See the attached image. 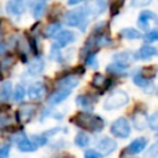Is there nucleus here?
I'll return each mask as SVG.
<instances>
[{
  "label": "nucleus",
  "mask_w": 158,
  "mask_h": 158,
  "mask_svg": "<svg viewBox=\"0 0 158 158\" xmlns=\"http://www.w3.org/2000/svg\"><path fill=\"white\" fill-rule=\"evenodd\" d=\"M74 125L81 127L83 130L90 131V132H99L104 128V120L98 116L94 115L91 112H78L74 117H72L70 120Z\"/></svg>",
  "instance_id": "1"
},
{
  "label": "nucleus",
  "mask_w": 158,
  "mask_h": 158,
  "mask_svg": "<svg viewBox=\"0 0 158 158\" xmlns=\"http://www.w3.org/2000/svg\"><path fill=\"white\" fill-rule=\"evenodd\" d=\"M88 21V12L85 6L75 7L70 11H68L64 15V22L68 26H78L83 31L85 30V25Z\"/></svg>",
  "instance_id": "2"
},
{
  "label": "nucleus",
  "mask_w": 158,
  "mask_h": 158,
  "mask_svg": "<svg viewBox=\"0 0 158 158\" xmlns=\"http://www.w3.org/2000/svg\"><path fill=\"white\" fill-rule=\"evenodd\" d=\"M128 100H130V98H128V94L126 91H123V90H115L105 100L104 109L110 111V110H115V109L122 107V106H125L128 102Z\"/></svg>",
  "instance_id": "3"
},
{
  "label": "nucleus",
  "mask_w": 158,
  "mask_h": 158,
  "mask_svg": "<svg viewBox=\"0 0 158 158\" xmlns=\"http://www.w3.org/2000/svg\"><path fill=\"white\" fill-rule=\"evenodd\" d=\"M110 132H111L115 137H118V138H127V137L130 136V132H131V127H130L128 121H127L125 117H118V118L115 120L114 123L111 125Z\"/></svg>",
  "instance_id": "4"
},
{
  "label": "nucleus",
  "mask_w": 158,
  "mask_h": 158,
  "mask_svg": "<svg viewBox=\"0 0 158 158\" xmlns=\"http://www.w3.org/2000/svg\"><path fill=\"white\" fill-rule=\"evenodd\" d=\"M116 147H117V144H116V142H115L112 138H110V137H104V138H101V139L98 142V144H96V151H98L101 156H107V154H111V153L116 149Z\"/></svg>",
  "instance_id": "5"
},
{
  "label": "nucleus",
  "mask_w": 158,
  "mask_h": 158,
  "mask_svg": "<svg viewBox=\"0 0 158 158\" xmlns=\"http://www.w3.org/2000/svg\"><path fill=\"white\" fill-rule=\"evenodd\" d=\"M26 10V2L23 0H10L6 4V12L11 16L20 17Z\"/></svg>",
  "instance_id": "6"
},
{
  "label": "nucleus",
  "mask_w": 158,
  "mask_h": 158,
  "mask_svg": "<svg viewBox=\"0 0 158 158\" xmlns=\"http://www.w3.org/2000/svg\"><path fill=\"white\" fill-rule=\"evenodd\" d=\"M14 139L17 143V148L22 152H35L37 149V146L31 139H28L23 133H19L14 137Z\"/></svg>",
  "instance_id": "7"
},
{
  "label": "nucleus",
  "mask_w": 158,
  "mask_h": 158,
  "mask_svg": "<svg viewBox=\"0 0 158 158\" xmlns=\"http://www.w3.org/2000/svg\"><path fill=\"white\" fill-rule=\"evenodd\" d=\"M74 40H75V33H74L73 31H69V30L59 31V32L56 35V44H57L59 48L68 46V44L72 43Z\"/></svg>",
  "instance_id": "8"
},
{
  "label": "nucleus",
  "mask_w": 158,
  "mask_h": 158,
  "mask_svg": "<svg viewBox=\"0 0 158 158\" xmlns=\"http://www.w3.org/2000/svg\"><path fill=\"white\" fill-rule=\"evenodd\" d=\"M46 93V86L41 81H36L33 84H31L27 89V95L31 100H37L41 99Z\"/></svg>",
  "instance_id": "9"
},
{
  "label": "nucleus",
  "mask_w": 158,
  "mask_h": 158,
  "mask_svg": "<svg viewBox=\"0 0 158 158\" xmlns=\"http://www.w3.org/2000/svg\"><path fill=\"white\" fill-rule=\"evenodd\" d=\"M147 146V139L144 137H138L136 139H133L125 149V153L127 154H137L139 152H142Z\"/></svg>",
  "instance_id": "10"
},
{
  "label": "nucleus",
  "mask_w": 158,
  "mask_h": 158,
  "mask_svg": "<svg viewBox=\"0 0 158 158\" xmlns=\"http://www.w3.org/2000/svg\"><path fill=\"white\" fill-rule=\"evenodd\" d=\"M157 56V49L156 47L151 46V44H144L142 46L135 54V58L137 59H143V60H147V59H151L152 57H156Z\"/></svg>",
  "instance_id": "11"
},
{
  "label": "nucleus",
  "mask_w": 158,
  "mask_h": 158,
  "mask_svg": "<svg viewBox=\"0 0 158 158\" xmlns=\"http://www.w3.org/2000/svg\"><path fill=\"white\" fill-rule=\"evenodd\" d=\"M35 111H36V107H35L33 105H28V104H27V105L21 106V109H20L19 112H17L19 122H21V123H26V122H28V121L32 118Z\"/></svg>",
  "instance_id": "12"
},
{
  "label": "nucleus",
  "mask_w": 158,
  "mask_h": 158,
  "mask_svg": "<svg viewBox=\"0 0 158 158\" xmlns=\"http://www.w3.org/2000/svg\"><path fill=\"white\" fill-rule=\"evenodd\" d=\"M156 20V14L152 12V11H148V10H144L139 14L138 19H137V23L139 26V28L142 30H147L149 27V23L151 21H154Z\"/></svg>",
  "instance_id": "13"
},
{
  "label": "nucleus",
  "mask_w": 158,
  "mask_h": 158,
  "mask_svg": "<svg viewBox=\"0 0 158 158\" xmlns=\"http://www.w3.org/2000/svg\"><path fill=\"white\" fill-rule=\"evenodd\" d=\"M70 91L69 89H64V88H59L58 90H56L53 94H51V96L48 98V102L51 105H56V104H59L62 101H64L69 95H70Z\"/></svg>",
  "instance_id": "14"
},
{
  "label": "nucleus",
  "mask_w": 158,
  "mask_h": 158,
  "mask_svg": "<svg viewBox=\"0 0 158 158\" xmlns=\"http://www.w3.org/2000/svg\"><path fill=\"white\" fill-rule=\"evenodd\" d=\"M147 114L143 111V110H138L137 112L133 114L132 116V121H133V125L137 130H144L147 127Z\"/></svg>",
  "instance_id": "15"
},
{
  "label": "nucleus",
  "mask_w": 158,
  "mask_h": 158,
  "mask_svg": "<svg viewBox=\"0 0 158 158\" xmlns=\"http://www.w3.org/2000/svg\"><path fill=\"white\" fill-rule=\"evenodd\" d=\"M57 84H58L59 88H64V89L72 90V89H74L79 84V78L74 77V75H65L64 78L59 79Z\"/></svg>",
  "instance_id": "16"
},
{
  "label": "nucleus",
  "mask_w": 158,
  "mask_h": 158,
  "mask_svg": "<svg viewBox=\"0 0 158 158\" xmlns=\"http://www.w3.org/2000/svg\"><path fill=\"white\" fill-rule=\"evenodd\" d=\"M43 69H44V63H43V60H42L41 58H36V59H33V60L28 64V67H27V73H28V75L36 77V75H38L40 73H42Z\"/></svg>",
  "instance_id": "17"
},
{
  "label": "nucleus",
  "mask_w": 158,
  "mask_h": 158,
  "mask_svg": "<svg viewBox=\"0 0 158 158\" xmlns=\"http://www.w3.org/2000/svg\"><path fill=\"white\" fill-rule=\"evenodd\" d=\"M11 95H12V83L10 80H6L0 85V100L9 101Z\"/></svg>",
  "instance_id": "18"
},
{
  "label": "nucleus",
  "mask_w": 158,
  "mask_h": 158,
  "mask_svg": "<svg viewBox=\"0 0 158 158\" xmlns=\"http://www.w3.org/2000/svg\"><path fill=\"white\" fill-rule=\"evenodd\" d=\"M47 7V1L46 0H35L32 2V14L35 19H40Z\"/></svg>",
  "instance_id": "19"
},
{
  "label": "nucleus",
  "mask_w": 158,
  "mask_h": 158,
  "mask_svg": "<svg viewBox=\"0 0 158 158\" xmlns=\"http://www.w3.org/2000/svg\"><path fill=\"white\" fill-rule=\"evenodd\" d=\"M132 58L133 57H132V54L130 52H121V53H117V54L114 56L115 63L121 64L123 67H128L130 63H131V60H132Z\"/></svg>",
  "instance_id": "20"
},
{
  "label": "nucleus",
  "mask_w": 158,
  "mask_h": 158,
  "mask_svg": "<svg viewBox=\"0 0 158 158\" xmlns=\"http://www.w3.org/2000/svg\"><path fill=\"white\" fill-rule=\"evenodd\" d=\"M120 36L126 38V40H138L142 37L141 32L137 31L136 28H132V27H126V28H122L120 31Z\"/></svg>",
  "instance_id": "21"
},
{
  "label": "nucleus",
  "mask_w": 158,
  "mask_h": 158,
  "mask_svg": "<svg viewBox=\"0 0 158 158\" xmlns=\"http://www.w3.org/2000/svg\"><path fill=\"white\" fill-rule=\"evenodd\" d=\"M75 101L79 106L85 107V109H91L93 104H94V99L90 98L89 95H79V96H77Z\"/></svg>",
  "instance_id": "22"
},
{
  "label": "nucleus",
  "mask_w": 158,
  "mask_h": 158,
  "mask_svg": "<svg viewBox=\"0 0 158 158\" xmlns=\"http://www.w3.org/2000/svg\"><path fill=\"white\" fill-rule=\"evenodd\" d=\"M89 142H90V138H89V136L86 135V133H84V132H79V133H77V136H75V138H74V143L78 146V147H86L88 144H89Z\"/></svg>",
  "instance_id": "23"
},
{
  "label": "nucleus",
  "mask_w": 158,
  "mask_h": 158,
  "mask_svg": "<svg viewBox=\"0 0 158 158\" xmlns=\"http://www.w3.org/2000/svg\"><path fill=\"white\" fill-rule=\"evenodd\" d=\"M60 23L59 22H54V23H51L48 25L46 28H44V35L46 37H54L59 31H60Z\"/></svg>",
  "instance_id": "24"
},
{
  "label": "nucleus",
  "mask_w": 158,
  "mask_h": 158,
  "mask_svg": "<svg viewBox=\"0 0 158 158\" xmlns=\"http://www.w3.org/2000/svg\"><path fill=\"white\" fill-rule=\"evenodd\" d=\"M106 83H107V79H106L102 74H100V73L94 74V77H93V79H91V84H93V86H95V88H102V86H105Z\"/></svg>",
  "instance_id": "25"
},
{
  "label": "nucleus",
  "mask_w": 158,
  "mask_h": 158,
  "mask_svg": "<svg viewBox=\"0 0 158 158\" xmlns=\"http://www.w3.org/2000/svg\"><path fill=\"white\" fill-rule=\"evenodd\" d=\"M133 83H135L137 86H141V88H146V86L151 85L149 79L146 78L144 75H142L141 73H138V74H136V75L133 77Z\"/></svg>",
  "instance_id": "26"
},
{
  "label": "nucleus",
  "mask_w": 158,
  "mask_h": 158,
  "mask_svg": "<svg viewBox=\"0 0 158 158\" xmlns=\"http://www.w3.org/2000/svg\"><path fill=\"white\" fill-rule=\"evenodd\" d=\"M25 94H26L25 88H23L22 85H20V84H19V85L15 88V91H14V100H15L16 102L22 101V100H23V98H25Z\"/></svg>",
  "instance_id": "27"
},
{
  "label": "nucleus",
  "mask_w": 158,
  "mask_h": 158,
  "mask_svg": "<svg viewBox=\"0 0 158 158\" xmlns=\"http://www.w3.org/2000/svg\"><path fill=\"white\" fill-rule=\"evenodd\" d=\"M126 68H127V67H123V65L117 64V63H111L110 65L106 67L107 72H110V73H112V74H120V73H123V72L126 70Z\"/></svg>",
  "instance_id": "28"
},
{
  "label": "nucleus",
  "mask_w": 158,
  "mask_h": 158,
  "mask_svg": "<svg viewBox=\"0 0 158 158\" xmlns=\"http://www.w3.org/2000/svg\"><path fill=\"white\" fill-rule=\"evenodd\" d=\"M147 126H149L153 131H156L158 128V114L157 112H154L149 117H147Z\"/></svg>",
  "instance_id": "29"
},
{
  "label": "nucleus",
  "mask_w": 158,
  "mask_h": 158,
  "mask_svg": "<svg viewBox=\"0 0 158 158\" xmlns=\"http://www.w3.org/2000/svg\"><path fill=\"white\" fill-rule=\"evenodd\" d=\"M85 64L89 65V67H91V68H96L98 67V59H96V54L94 52L88 53L86 59H85Z\"/></svg>",
  "instance_id": "30"
},
{
  "label": "nucleus",
  "mask_w": 158,
  "mask_h": 158,
  "mask_svg": "<svg viewBox=\"0 0 158 158\" xmlns=\"http://www.w3.org/2000/svg\"><path fill=\"white\" fill-rule=\"evenodd\" d=\"M143 38H144V41L148 42V43L156 42V41L158 40V31H156V30L149 31V32H147V33L143 36Z\"/></svg>",
  "instance_id": "31"
},
{
  "label": "nucleus",
  "mask_w": 158,
  "mask_h": 158,
  "mask_svg": "<svg viewBox=\"0 0 158 158\" xmlns=\"http://www.w3.org/2000/svg\"><path fill=\"white\" fill-rule=\"evenodd\" d=\"M12 63H14V58L12 57H6L0 62V69L1 70H6L12 65Z\"/></svg>",
  "instance_id": "32"
},
{
  "label": "nucleus",
  "mask_w": 158,
  "mask_h": 158,
  "mask_svg": "<svg viewBox=\"0 0 158 158\" xmlns=\"http://www.w3.org/2000/svg\"><path fill=\"white\" fill-rule=\"evenodd\" d=\"M10 144L6 143V144H2L0 146V158H7L9 154H10Z\"/></svg>",
  "instance_id": "33"
},
{
  "label": "nucleus",
  "mask_w": 158,
  "mask_h": 158,
  "mask_svg": "<svg viewBox=\"0 0 158 158\" xmlns=\"http://www.w3.org/2000/svg\"><path fill=\"white\" fill-rule=\"evenodd\" d=\"M32 138H33L32 142H33L36 146H44V144L47 143V137L43 136V135H42V136H33Z\"/></svg>",
  "instance_id": "34"
},
{
  "label": "nucleus",
  "mask_w": 158,
  "mask_h": 158,
  "mask_svg": "<svg viewBox=\"0 0 158 158\" xmlns=\"http://www.w3.org/2000/svg\"><path fill=\"white\" fill-rule=\"evenodd\" d=\"M84 158H101V154L95 149H88L84 153Z\"/></svg>",
  "instance_id": "35"
},
{
  "label": "nucleus",
  "mask_w": 158,
  "mask_h": 158,
  "mask_svg": "<svg viewBox=\"0 0 158 158\" xmlns=\"http://www.w3.org/2000/svg\"><path fill=\"white\" fill-rule=\"evenodd\" d=\"M152 0H131V6L132 7H139V6H146L151 2Z\"/></svg>",
  "instance_id": "36"
},
{
  "label": "nucleus",
  "mask_w": 158,
  "mask_h": 158,
  "mask_svg": "<svg viewBox=\"0 0 158 158\" xmlns=\"http://www.w3.org/2000/svg\"><path fill=\"white\" fill-rule=\"evenodd\" d=\"M157 153H158V152H157V144L154 143V144L148 149L147 156H148L149 158H156V157H157Z\"/></svg>",
  "instance_id": "37"
},
{
  "label": "nucleus",
  "mask_w": 158,
  "mask_h": 158,
  "mask_svg": "<svg viewBox=\"0 0 158 158\" xmlns=\"http://www.w3.org/2000/svg\"><path fill=\"white\" fill-rule=\"evenodd\" d=\"M83 0H68V4L69 5H77V4H79V2H81Z\"/></svg>",
  "instance_id": "38"
},
{
  "label": "nucleus",
  "mask_w": 158,
  "mask_h": 158,
  "mask_svg": "<svg viewBox=\"0 0 158 158\" xmlns=\"http://www.w3.org/2000/svg\"><path fill=\"white\" fill-rule=\"evenodd\" d=\"M59 158H70V157H59Z\"/></svg>",
  "instance_id": "39"
}]
</instances>
